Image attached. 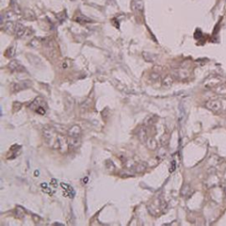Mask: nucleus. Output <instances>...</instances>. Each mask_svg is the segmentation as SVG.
<instances>
[{"instance_id": "nucleus-1", "label": "nucleus", "mask_w": 226, "mask_h": 226, "mask_svg": "<svg viewBox=\"0 0 226 226\" xmlns=\"http://www.w3.org/2000/svg\"><path fill=\"white\" fill-rule=\"evenodd\" d=\"M57 134L52 126H45L42 131V135L50 147L57 148Z\"/></svg>"}, {"instance_id": "nucleus-2", "label": "nucleus", "mask_w": 226, "mask_h": 226, "mask_svg": "<svg viewBox=\"0 0 226 226\" xmlns=\"http://www.w3.org/2000/svg\"><path fill=\"white\" fill-rule=\"evenodd\" d=\"M165 207H166V203L164 202L163 200L156 199L153 203H151L148 206V210L150 214L156 215L157 213H160V211H163Z\"/></svg>"}, {"instance_id": "nucleus-3", "label": "nucleus", "mask_w": 226, "mask_h": 226, "mask_svg": "<svg viewBox=\"0 0 226 226\" xmlns=\"http://www.w3.org/2000/svg\"><path fill=\"white\" fill-rule=\"evenodd\" d=\"M32 86V82L30 80H22L18 83H13L11 85V91L13 93H18L20 90L27 89Z\"/></svg>"}, {"instance_id": "nucleus-4", "label": "nucleus", "mask_w": 226, "mask_h": 226, "mask_svg": "<svg viewBox=\"0 0 226 226\" xmlns=\"http://www.w3.org/2000/svg\"><path fill=\"white\" fill-rule=\"evenodd\" d=\"M30 29V27L29 28H27V27H25L22 24H20V23H16V25H15V29H14V35L18 37V38H21V37H23L24 36H27V35H30L29 34V32H28V30Z\"/></svg>"}, {"instance_id": "nucleus-5", "label": "nucleus", "mask_w": 226, "mask_h": 226, "mask_svg": "<svg viewBox=\"0 0 226 226\" xmlns=\"http://www.w3.org/2000/svg\"><path fill=\"white\" fill-rule=\"evenodd\" d=\"M43 44L45 46V50H46V52L48 53V56L51 57H55L56 46H55V43H54L53 41L49 40L47 42H44Z\"/></svg>"}, {"instance_id": "nucleus-6", "label": "nucleus", "mask_w": 226, "mask_h": 226, "mask_svg": "<svg viewBox=\"0 0 226 226\" xmlns=\"http://www.w3.org/2000/svg\"><path fill=\"white\" fill-rule=\"evenodd\" d=\"M137 136L141 143H143V144L146 143L148 136H147V127L145 125H141L139 127V129L137 130Z\"/></svg>"}, {"instance_id": "nucleus-7", "label": "nucleus", "mask_w": 226, "mask_h": 226, "mask_svg": "<svg viewBox=\"0 0 226 226\" xmlns=\"http://www.w3.org/2000/svg\"><path fill=\"white\" fill-rule=\"evenodd\" d=\"M8 68L12 71V72H25L26 69L16 59L12 60L9 64H8Z\"/></svg>"}, {"instance_id": "nucleus-8", "label": "nucleus", "mask_w": 226, "mask_h": 226, "mask_svg": "<svg viewBox=\"0 0 226 226\" xmlns=\"http://www.w3.org/2000/svg\"><path fill=\"white\" fill-rule=\"evenodd\" d=\"M81 128L80 125H74L72 127H70V129L68 130V137H73V138H80L81 136Z\"/></svg>"}, {"instance_id": "nucleus-9", "label": "nucleus", "mask_w": 226, "mask_h": 226, "mask_svg": "<svg viewBox=\"0 0 226 226\" xmlns=\"http://www.w3.org/2000/svg\"><path fill=\"white\" fill-rule=\"evenodd\" d=\"M45 107L46 106V103L43 101V99L42 98V97H37V98H36L30 104H29V109L30 110H34V111H36L38 108H40V107Z\"/></svg>"}, {"instance_id": "nucleus-10", "label": "nucleus", "mask_w": 226, "mask_h": 226, "mask_svg": "<svg viewBox=\"0 0 226 226\" xmlns=\"http://www.w3.org/2000/svg\"><path fill=\"white\" fill-rule=\"evenodd\" d=\"M60 185H61L62 188L65 191L64 192V195L65 196H68L70 198H73L74 196V190H73V188L70 186V185H68L67 183H61Z\"/></svg>"}, {"instance_id": "nucleus-11", "label": "nucleus", "mask_w": 226, "mask_h": 226, "mask_svg": "<svg viewBox=\"0 0 226 226\" xmlns=\"http://www.w3.org/2000/svg\"><path fill=\"white\" fill-rule=\"evenodd\" d=\"M15 25L16 23L12 21V20H7L5 23L3 25V29L5 32L8 34H14V29H15Z\"/></svg>"}, {"instance_id": "nucleus-12", "label": "nucleus", "mask_w": 226, "mask_h": 226, "mask_svg": "<svg viewBox=\"0 0 226 226\" xmlns=\"http://www.w3.org/2000/svg\"><path fill=\"white\" fill-rule=\"evenodd\" d=\"M81 141L80 138H73V137H68V145L69 147L72 149L78 148L80 146Z\"/></svg>"}, {"instance_id": "nucleus-13", "label": "nucleus", "mask_w": 226, "mask_h": 226, "mask_svg": "<svg viewBox=\"0 0 226 226\" xmlns=\"http://www.w3.org/2000/svg\"><path fill=\"white\" fill-rule=\"evenodd\" d=\"M145 144L150 150H155L157 148V141L154 137H148Z\"/></svg>"}, {"instance_id": "nucleus-14", "label": "nucleus", "mask_w": 226, "mask_h": 226, "mask_svg": "<svg viewBox=\"0 0 226 226\" xmlns=\"http://www.w3.org/2000/svg\"><path fill=\"white\" fill-rule=\"evenodd\" d=\"M147 164L146 163H145V162H141V163H137V164L135 165V167H134L133 170H134L136 172L141 173L144 172L147 170Z\"/></svg>"}, {"instance_id": "nucleus-15", "label": "nucleus", "mask_w": 226, "mask_h": 226, "mask_svg": "<svg viewBox=\"0 0 226 226\" xmlns=\"http://www.w3.org/2000/svg\"><path fill=\"white\" fill-rule=\"evenodd\" d=\"M173 81H174V79H173L172 75H166L163 79L162 84H163V86L164 88H169V87H171L172 85Z\"/></svg>"}, {"instance_id": "nucleus-16", "label": "nucleus", "mask_w": 226, "mask_h": 226, "mask_svg": "<svg viewBox=\"0 0 226 226\" xmlns=\"http://www.w3.org/2000/svg\"><path fill=\"white\" fill-rule=\"evenodd\" d=\"M133 9L134 11H142L143 10V2L141 0H134L132 3Z\"/></svg>"}, {"instance_id": "nucleus-17", "label": "nucleus", "mask_w": 226, "mask_h": 226, "mask_svg": "<svg viewBox=\"0 0 226 226\" xmlns=\"http://www.w3.org/2000/svg\"><path fill=\"white\" fill-rule=\"evenodd\" d=\"M25 209H23V208H21V207H20V206H17L16 207V209H15V216L17 217V218H20V219H21V218H23L24 216H25Z\"/></svg>"}, {"instance_id": "nucleus-18", "label": "nucleus", "mask_w": 226, "mask_h": 226, "mask_svg": "<svg viewBox=\"0 0 226 226\" xmlns=\"http://www.w3.org/2000/svg\"><path fill=\"white\" fill-rule=\"evenodd\" d=\"M156 122V118L155 117V116H149V117H147L145 120V125H146L147 126H148V127H150V126H152V125H154V124Z\"/></svg>"}, {"instance_id": "nucleus-19", "label": "nucleus", "mask_w": 226, "mask_h": 226, "mask_svg": "<svg viewBox=\"0 0 226 226\" xmlns=\"http://www.w3.org/2000/svg\"><path fill=\"white\" fill-rule=\"evenodd\" d=\"M143 57L147 62H154L156 60V56L155 55L151 53H147V52H143Z\"/></svg>"}, {"instance_id": "nucleus-20", "label": "nucleus", "mask_w": 226, "mask_h": 226, "mask_svg": "<svg viewBox=\"0 0 226 226\" xmlns=\"http://www.w3.org/2000/svg\"><path fill=\"white\" fill-rule=\"evenodd\" d=\"M125 165L126 169L133 170V169H134V167H135L136 163H135V162H134L133 159H128L126 162H125Z\"/></svg>"}, {"instance_id": "nucleus-21", "label": "nucleus", "mask_w": 226, "mask_h": 226, "mask_svg": "<svg viewBox=\"0 0 226 226\" xmlns=\"http://www.w3.org/2000/svg\"><path fill=\"white\" fill-rule=\"evenodd\" d=\"M149 78H150L152 80H154V81L158 80L160 78V72H157V71H153V72L150 73Z\"/></svg>"}, {"instance_id": "nucleus-22", "label": "nucleus", "mask_w": 226, "mask_h": 226, "mask_svg": "<svg viewBox=\"0 0 226 226\" xmlns=\"http://www.w3.org/2000/svg\"><path fill=\"white\" fill-rule=\"evenodd\" d=\"M5 55L8 57H14V55H15V47L12 46V47L8 48L7 51H6V52H5Z\"/></svg>"}, {"instance_id": "nucleus-23", "label": "nucleus", "mask_w": 226, "mask_h": 226, "mask_svg": "<svg viewBox=\"0 0 226 226\" xmlns=\"http://www.w3.org/2000/svg\"><path fill=\"white\" fill-rule=\"evenodd\" d=\"M76 20L77 22H91L92 20L90 19H88V17H84L82 15H80L79 17L76 18Z\"/></svg>"}, {"instance_id": "nucleus-24", "label": "nucleus", "mask_w": 226, "mask_h": 226, "mask_svg": "<svg viewBox=\"0 0 226 226\" xmlns=\"http://www.w3.org/2000/svg\"><path fill=\"white\" fill-rule=\"evenodd\" d=\"M168 141H169V134H168V133H164V134L161 137V143H162V145L165 146V145L167 144Z\"/></svg>"}, {"instance_id": "nucleus-25", "label": "nucleus", "mask_w": 226, "mask_h": 226, "mask_svg": "<svg viewBox=\"0 0 226 226\" xmlns=\"http://www.w3.org/2000/svg\"><path fill=\"white\" fill-rule=\"evenodd\" d=\"M91 106V101L89 100V99H88V100H86L82 104H81V109L82 110H84L85 109V110H87L88 109H89Z\"/></svg>"}, {"instance_id": "nucleus-26", "label": "nucleus", "mask_w": 226, "mask_h": 226, "mask_svg": "<svg viewBox=\"0 0 226 226\" xmlns=\"http://www.w3.org/2000/svg\"><path fill=\"white\" fill-rule=\"evenodd\" d=\"M21 107H22V104H21L20 103H19V102H15V103H14L13 111H14V112H18V111L21 109Z\"/></svg>"}, {"instance_id": "nucleus-27", "label": "nucleus", "mask_w": 226, "mask_h": 226, "mask_svg": "<svg viewBox=\"0 0 226 226\" xmlns=\"http://www.w3.org/2000/svg\"><path fill=\"white\" fill-rule=\"evenodd\" d=\"M106 168L108 169V170H109V171L112 172V171H114V169H115V166H114L113 163H111L110 161H107Z\"/></svg>"}, {"instance_id": "nucleus-28", "label": "nucleus", "mask_w": 226, "mask_h": 226, "mask_svg": "<svg viewBox=\"0 0 226 226\" xmlns=\"http://www.w3.org/2000/svg\"><path fill=\"white\" fill-rule=\"evenodd\" d=\"M36 113H38V114H40V115H45V113H46V110H45V107H40V108H38L36 110Z\"/></svg>"}, {"instance_id": "nucleus-29", "label": "nucleus", "mask_w": 226, "mask_h": 226, "mask_svg": "<svg viewBox=\"0 0 226 226\" xmlns=\"http://www.w3.org/2000/svg\"><path fill=\"white\" fill-rule=\"evenodd\" d=\"M33 217H34V221L36 222V223H38V222H40L41 221V218L39 216H37V215H33Z\"/></svg>"}, {"instance_id": "nucleus-30", "label": "nucleus", "mask_w": 226, "mask_h": 226, "mask_svg": "<svg viewBox=\"0 0 226 226\" xmlns=\"http://www.w3.org/2000/svg\"><path fill=\"white\" fill-rule=\"evenodd\" d=\"M51 186H55V187L57 186V180H56V179H54V178L53 179H51Z\"/></svg>"}, {"instance_id": "nucleus-31", "label": "nucleus", "mask_w": 226, "mask_h": 226, "mask_svg": "<svg viewBox=\"0 0 226 226\" xmlns=\"http://www.w3.org/2000/svg\"><path fill=\"white\" fill-rule=\"evenodd\" d=\"M67 60H66V61H65V62H63V64H62V67H63V68H65V69L69 67V65L67 64Z\"/></svg>"}, {"instance_id": "nucleus-32", "label": "nucleus", "mask_w": 226, "mask_h": 226, "mask_svg": "<svg viewBox=\"0 0 226 226\" xmlns=\"http://www.w3.org/2000/svg\"><path fill=\"white\" fill-rule=\"evenodd\" d=\"M41 186H42L43 189H46V188H48V184H47V183H42V184L41 185Z\"/></svg>"}]
</instances>
